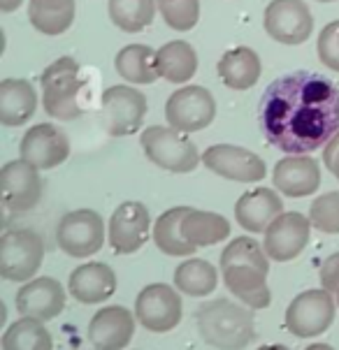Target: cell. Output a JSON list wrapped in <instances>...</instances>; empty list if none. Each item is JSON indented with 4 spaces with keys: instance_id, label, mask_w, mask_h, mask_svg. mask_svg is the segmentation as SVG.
I'll use <instances>...</instances> for the list:
<instances>
[{
    "instance_id": "cell-1",
    "label": "cell",
    "mask_w": 339,
    "mask_h": 350,
    "mask_svg": "<svg viewBox=\"0 0 339 350\" xmlns=\"http://www.w3.org/2000/svg\"><path fill=\"white\" fill-rule=\"evenodd\" d=\"M258 118L267 144L288 156H305L339 133V88L307 70L284 75L265 88Z\"/></svg>"
},
{
    "instance_id": "cell-2",
    "label": "cell",
    "mask_w": 339,
    "mask_h": 350,
    "mask_svg": "<svg viewBox=\"0 0 339 350\" xmlns=\"http://www.w3.org/2000/svg\"><path fill=\"white\" fill-rule=\"evenodd\" d=\"M223 283L242 304L251 308H267L272 293L267 288L270 255L253 237H237L221 253Z\"/></svg>"
},
{
    "instance_id": "cell-3",
    "label": "cell",
    "mask_w": 339,
    "mask_h": 350,
    "mask_svg": "<svg viewBox=\"0 0 339 350\" xmlns=\"http://www.w3.org/2000/svg\"><path fill=\"white\" fill-rule=\"evenodd\" d=\"M195 327L207 346L218 350H244L255 339L253 313L223 297L198 306Z\"/></svg>"
},
{
    "instance_id": "cell-4",
    "label": "cell",
    "mask_w": 339,
    "mask_h": 350,
    "mask_svg": "<svg viewBox=\"0 0 339 350\" xmlns=\"http://www.w3.org/2000/svg\"><path fill=\"white\" fill-rule=\"evenodd\" d=\"M42 107L56 121H75L81 116V88L79 63L70 56L53 61L42 72Z\"/></svg>"
},
{
    "instance_id": "cell-5",
    "label": "cell",
    "mask_w": 339,
    "mask_h": 350,
    "mask_svg": "<svg viewBox=\"0 0 339 350\" xmlns=\"http://www.w3.org/2000/svg\"><path fill=\"white\" fill-rule=\"evenodd\" d=\"M142 151L158 165L160 170L175 172V174H186L200 165L202 156L195 149V144L184 133L165 126H149L140 137Z\"/></svg>"
},
{
    "instance_id": "cell-6",
    "label": "cell",
    "mask_w": 339,
    "mask_h": 350,
    "mask_svg": "<svg viewBox=\"0 0 339 350\" xmlns=\"http://www.w3.org/2000/svg\"><path fill=\"white\" fill-rule=\"evenodd\" d=\"M45 260V241L33 230H8L0 237V276L28 283Z\"/></svg>"
},
{
    "instance_id": "cell-7",
    "label": "cell",
    "mask_w": 339,
    "mask_h": 350,
    "mask_svg": "<svg viewBox=\"0 0 339 350\" xmlns=\"http://www.w3.org/2000/svg\"><path fill=\"white\" fill-rule=\"evenodd\" d=\"M337 299L325 288L305 290L286 308V329L297 339H316L330 329Z\"/></svg>"
},
{
    "instance_id": "cell-8",
    "label": "cell",
    "mask_w": 339,
    "mask_h": 350,
    "mask_svg": "<svg viewBox=\"0 0 339 350\" xmlns=\"http://www.w3.org/2000/svg\"><path fill=\"white\" fill-rule=\"evenodd\" d=\"M100 118L103 126L114 137L138 133L147 116V98L133 86H112L103 93L100 100Z\"/></svg>"
},
{
    "instance_id": "cell-9",
    "label": "cell",
    "mask_w": 339,
    "mask_h": 350,
    "mask_svg": "<svg viewBox=\"0 0 339 350\" xmlns=\"http://www.w3.org/2000/svg\"><path fill=\"white\" fill-rule=\"evenodd\" d=\"M58 248L70 258H88L105 244V223L98 211L77 209L63 213L56 228Z\"/></svg>"
},
{
    "instance_id": "cell-10",
    "label": "cell",
    "mask_w": 339,
    "mask_h": 350,
    "mask_svg": "<svg viewBox=\"0 0 339 350\" xmlns=\"http://www.w3.org/2000/svg\"><path fill=\"white\" fill-rule=\"evenodd\" d=\"M216 116V103L205 86H184L175 91L165 103V121L179 133L205 130Z\"/></svg>"
},
{
    "instance_id": "cell-11",
    "label": "cell",
    "mask_w": 339,
    "mask_h": 350,
    "mask_svg": "<svg viewBox=\"0 0 339 350\" xmlns=\"http://www.w3.org/2000/svg\"><path fill=\"white\" fill-rule=\"evenodd\" d=\"M181 297L168 283H151L142 288L135 299V318L145 329L163 334L181 323Z\"/></svg>"
},
{
    "instance_id": "cell-12",
    "label": "cell",
    "mask_w": 339,
    "mask_h": 350,
    "mask_svg": "<svg viewBox=\"0 0 339 350\" xmlns=\"http://www.w3.org/2000/svg\"><path fill=\"white\" fill-rule=\"evenodd\" d=\"M0 195L8 213H26L42 198L40 170L26 160H10L0 170Z\"/></svg>"
},
{
    "instance_id": "cell-13",
    "label": "cell",
    "mask_w": 339,
    "mask_h": 350,
    "mask_svg": "<svg viewBox=\"0 0 339 350\" xmlns=\"http://www.w3.org/2000/svg\"><path fill=\"white\" fill-rule=\"evenodd\" d=\"M151 230V216L142 202H123L116 206V211L110 218V246L116 255L138 253L149 241Z\"/></svg>"
},
{
    "instance_id": "cell-14",
    "label": "cell",
    "mask_w": 339,
    "mask_h": 350,
    "mask_svg": "<svg viewBox=\"0 0 339 350\" xmlns=\"http://www.w3.org/2000/svg\"><path fill=\"white\" fill-rule=\"evenodd\" d=\"M314 16L302 0H272L265 10V31L281 44H302L309 40Z\"/></svg>"
},
{
    "instance_id": "cell-15",
    "label": "cell",
    "mask_w": 339,
    "mask_h": 350,
    "mask_svg": "<svg viewBox=\"0 0 339 350\" xmlns=\"http://www.w3.org/2000/svg\"><path fill=\"white\" fill-rule=\"evenodd\" d=\"M207 170H212L214 174L223 176L230 181H242V183H255L263 181L267 174V165L263 158H258L255 153L242 149L235 144H214L205 151L202 156Z\"/></svg>"
},
{
    "instance_id": "cell-16",
    "label": "cell",
    "mask_w": 339,
    "mask_h": 350,
    "mask_svg": "<svg viewBox=\"0 0 339 350\" xmlns=\"http://www.w3.org/2000/svg\"><path fill=\"white\" fill-rule=\"evenodd\" d=\"M312 221L305 213L284 211L265 232V253L277 262H288L307 248L309 234H312Z\"/></svg>"
},
{
    "instance_id": "cell-17",
    "label": "cell",
    "mask_w": 339,
    "mask_h": 350,
    "mask_svg": "<svg viewBox=\"0 0 339 350\" xmlns=\"http://www.w3.org/2000/svg\"><path fill=\"white\" fill-rule=\"evenodd\" d=\"M70 158V139L53 123L33 126L21 139V160L38 170H53Z\"/></svg>"
},
{
    "instance_id": "cell-18",
    "label": "cell",
    "mask_w": 339,
    "mask_h": 350,
    "mask_svg": "<svg viewBox=\"0 0 339 350\" xmlns=\"http://www.w3.org/2000/svg\"><path fill=\"white\" fill-rule=\"evenodd\" d=\"M65 308V290L56 278L40 276L28 281L16 293V311L23 318H35L40 323L61 316Z\"/></svg>"
},
{
    "instance_id": "cell-19",
    "label": "cell",
    "mask_w": 339,
    "mask_h": 350,
    "mask_svg": "<svg viewBox=\"0 0 339 350\" xmlns=\"http://www.w3.org/2000/svg\"><path fill=\"white\" fill-rule=\"evenodd\" d=\"M135 320L126 306H103L88 323V341L96 350H123L135 336Z\"/></svg>"
},
{
    "instance_id": "cell-20",
    "label": "cell",
    "mask_w": 339,
    "mask_h": 350,
    "mask_svg": "<svg viewBox=\"0 0 339 350\" xmlns=\"http://www.w3.org/2000/svg\"><path fill=\"white\" fill-rule=\"evenodd\" d=\"M275 188L286 198H309L321 186V167L314 158L286 156L275 165Z\"/></svg>"
},
{
    "instance_id": "cell-21",
    "label": "cell",
    "mask_w": 339,
    "mask_h": 350,
    "mask_svg": "<svg viewBox=\"0 0 339 350\" xmlns=\"http://www.w3.org/2000/svg\"><path fill=\"white\" fill-rule=\"evenodd\" d=\"M284 213V200L272 188H253L235 202V218L247 232H267Z\"/></svg>"
},
{
    "instance_id": "cell-22",
    "label": "cell",
    "mask_w": 339,
    "mask_h": 350,
    "mask_svg": "<svg viewBox=\"0 0 339 350\" xmlns=\"http://www.w3.org/2000/svg\"><path fill=\"white\" fill-rule=\"evenodd\" d=\"M68 290L81 304H103L116 293V274L105 262H86L70 274Z\"/></svg>"
},
{
    "instance_id": "cell-23",
    "label": "cell",
    "mask_w": 339,
    "mask_h": 350,
    "mask_svg": "<svg viewBox=\"0 0 339 350\" xmlns=\"http://www.w3.org/2000/svg\"><path fill=\"white\" fill-rule=\"evenodd\" d=\"M38 109V93L26 79L0 81V123L8 128L23 126Z\"/></svg>"
},
{
    "instance_id": "cell-24",
    "label": "cell",
    "mask_w": 339,
    "mask_h": 350,
    "mask_svg": "<svg viewBox=\"0 0 339 350\" xmlns=\"http://www.w3.org/2000/svg\"><path fill=\"white\" fill-rule=\"evenodd\" d=\"M263 75L258 53L249 46H233L218 58V77L233 91H249Z\"/></svg>"
},
{
    "instance_id": "cell-25",
    "label": "cell",
    "mask_w": 339,
    "mask_h": 350,
    "mask_svg": "<svg viewBox=\"0 0 339 350\" xmlns=\"http://www.w3.org/2000/svg\"><path fill=\"white\" fill-rule=\"evenodd\" d=\"M181 234L191 246H214L230 237V223L214 211L188 209L181 221Z\"/></svg>"
},
{
    "instance_id": "cell-26",
    "label": "cell",
    "mask_w": 339,
    "mask_h": 350,
    "mask_svg": "<svg viewBox=\"0 0 339 350\" xmlns=\"http://www.w3.org/2000/svg\"><path fill=\"white\" fill-rule=\"evenodd\" d=\"M116 72L130 84H153L158 79V56L147 44H128L114 58Z\"/></svg>"
},
{
    "instance_id": "cell-27",
    "label": "cell",
    "mask_w": 339,
    "mask_h": 350,
    "mask_svg": "<svg viewBox=\"0 0 339 350\" xmlns=\"http://www.w3.org/2000/svg\"><path fill=\"white\" fill-rule=\"evenodd\" d=\"M158 56V72L170 84H186L193 79L198 70V53L188 42L175 40V42L163 44L156 51Z\"/></svg>"
},
{
    "instance_id": "cell-28",
    "label": "cell",
    "mask_w": 339,
    "mask_h": 350,
    "mask_svg": "<svg viewBox=\"0 0 339 350\" xmlns=\"http://www.w3.org/2000/svg\"><path fill=\"white\" fill-rule=\"evenodd\" d=\"M28 19L45 35H61L75 21V0H28Z\"/></svg>"
},
{
    "instance_id": "cell-29",
    "label": "cell",
    "mask_w": 339,
    "mask_h": 350,
    "mask_svg": "<svg viewBox=\"0 0 339 350\" xmlns=\"http://www.w3.org/2000/svg\"><path fill=\"white\" fill-rule=\"evenodd\" d=\"M188 209L191 206H175V209H168L158 216V221L153 223V234H151L158 251H163L165 255H175V258H186V255L198 251L181 234V221L188 213Z\"/></svg>"
},
{
    "instance_id": "cell-30",
    "label": "cell",
    "mask_w": 339,
    "mask_h": 350,
    "mask_svg": "<svg viewBox=\"0 0 339 350\" xmlns=\"http://www.w3.org/2000/svg\"><path fill=\"white\" fill-rule=\"evenodd\" d=\"M218 286V271L207 260L191 258L175 269V288L188 297H205Z\"/></svg>"
},
{
    "instance_id": "cell-31",
    "label": "cell",
    "mask_w": 339,
    "mask_h": 350,
    "mask_svg": "<svg viewBox=\"0 0 339 350\" xmlns=\"http://www.w3.org/2000/svg\"><path fill=\"white\" fill-rule=\"evenodd\" d=\"M3 350H53V339L35 318H19L3 334Z\"/></svg>"
},
{
    "instance_id": "cell-32",
    "label": "cell",
    "mask_w": 339,
    "mask_h": 350,
    "mask_svg": "<svg viewBox=\"0 0 339 350\" xmlns=\"http://www.w3.org/2000/svg\"><path fill=\"white\" fill-rule=\"evenodd\" d=\"M110 19L123 33H140L151 26L158 5L156 0H110Z\"/></svg>"
},
{
    "instance_id": "cell-33",
    "label": "cell",
    "mask_w": 339,
    "mask_h": 350,
    "mask_svg": "<svg viewBox=\"0 0 339 350\" xmlns=\"http://www.w3.org/2000/svg\"><path fill=\"white\" fill-rule=\"evenodd\" d=\"M156 5L172 31H191L200 19V0H156Z\"/></svg>"
},
{
    "instance_id": "cell-34",
    "label": "cell",
    "mask_w": 339,
    "mask_h": 350,
    "mask_svg": "<svg viewBox=\"0 0 339 350\" xmlns=\"http://www.w3.org/2000/svg\"><path fill=\"white\" fill-rule=\"evenodd\" d=\"M309 221L323 234H339V193L318 195L309 206Z\"/></svg>"
},
{
    "instance_id": "cell-35",
    "label": "cell",
    "mask_w": 339,
    "mask_h": 350,
    "mask_svg": "<svg viewBox=\"0 0 339 350\" xmlns=\"http://www.w3.org/2000/svg\"><path fill=\"white\" fill-rule=\"evenodd\" d=\"M318 58L325 68L339 72V21H330L318 35Z\"/></svg>"
},
{
    "instance_id": "cell-36",
    "label": "cell",
    "mask_w": 339,
    "mask_h": 350,
    "mask_svg": "<svg viewBox=\"0 0 339 350\" xmlns=\"http://www.w3.org/2000/svg\"><path fill=\"white\" fill-rule=\"evenodd\" d=\"M321 288L337 295L339 290V253H332L321 262Z\"/></svg>"
},
{
    "instance_id": "cell-37",
    "label": "cell",
    "mask_w": 339,
    "mask_h": 350,
    "mask_svg": "<svg viewBox=\"0 0 339 350\" xmlns=\"http://www.w3.org/2000/svg\"><path fill=\"white\" fill-rule=\"evenodd\" d=\"M323 163H325V167L330 170V174H335V179L339 181V133L325 144Z\"/></svg>"
},
{
    "instance_id": "cell-38",
    "label": "cell",
    "mask_w": 339,
    "mask_h": 350,
    "mask_svg": "<svg viewBox=\"0 0 339 350\" xmlns=\"http://www.w3.org/2000/svg\"><path fill=\"white\" fill-rule=\"evenodd\" d=\"M21 3L23 0H0V12H5V14H8V12H14Z\"/></svg>"
},
{
    "instance_id": "cell-39",
    "label": "cell",
    "mask_w": 339,
    "mask_h": 350,
    "mask_svg": "<svg viewBox=\"0 0 339 350\" xmlns=\"http://www.w3.org/2000/svg\"><path fill=\"white\" fill-rule=\"evenodd\" d=\"M305 350H335V348L328 346V343H312V346L305 348Z\"/></svg>"
},
{
    "instance_id": "cell-40",
    "label": "cell",
    "mask_w": 339,
    "mask_h": 350,
    "mask_svg": "<svg viewBox=\"0 0 339 350\" xmlns=\"http://www.w3.org/2000/svg\"><path fill=\"white\" fill-rule=\"evenodd\" d=\"M258 350H288L286 346H279V343H267V346H260Z\"/></svg>"
},
{
    "instance_id": "cell-41",
    "label": "cell",
    "mask_w": 339,
    "mask_h": 350,
    "mask_svg": "<svg viewBox=\"0 0 339 350\" xmlns=\"http://www.w3.org/2000/svg\"><path fill=\"white\" fill-rule=\"evenodd\" d=\"M335 299H337V306H339V290H337V295H335Z\"/></svg>"
},
{
    "instance_id": "cell-42",
    "label": "cell",
    "mask_w": 339,
    "mask_h": 350,
    "mask_svg": "<svg viewBox=\"0 0 339 350\" xmlns=\"http://www.w3.org/2000/svg\"><path fill=\"white\" fill-rule=\"evenodd\" d=\"M318 3H332V0H318Z\"/></svg>"
}]
</instances>
